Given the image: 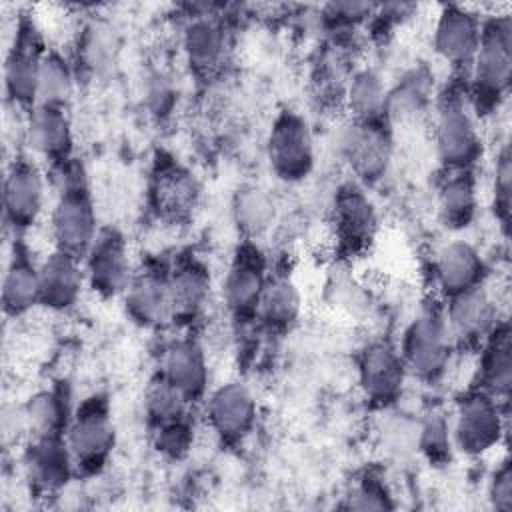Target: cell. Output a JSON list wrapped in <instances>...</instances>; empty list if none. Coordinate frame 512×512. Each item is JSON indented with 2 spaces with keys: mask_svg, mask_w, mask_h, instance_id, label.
I'll use <instances>...</instances> for the list:
<instances>
[{
  "mask_svg": "<svg viewBox=\"0 0 512 512\" xmlns=\"http://www.w3.org/2000/svg\"><path fill=\"white\" fill-rule=\"evenodd\" d=\"M60 174L62 186L50 210V232L54 248L84 260L100 230L96 222L94 198L80 162L74 160Z\"/></svg>",
  "mask_w": 512,
  "mask_h": 512,
  "instance_id": "1",
  "label": "cell"
},
{
  "mask_svg": "<svg viewBox=\"0 0 512 512\" xmlns=\"http://www.w3.org/2000/svg\"><path fill=\"white\" fill-rule=\"evenodd\" d=\"M512 72V22L492 16L482 22L478 48L468 68L470 98L478 114L490 112L506 96Z\"/></svg>",
  "mask_w": 512,
  "mask_h": 512,
  "instance_id": "2",
  "label": "cell"
},
{
  "mask_svg": "<svg viewBox=\"0 0 512 512\" xmlns=\"http://www.w3.org/2000/svg\"><path fill=\"white\" fill-rule=\"evenodd\" d=\"M66 442L76 474L92 476L106 466L116 444V430L106 396L90 394L74 408Z\"/></svg>",
  "mask_w": 512,
  "mask_h": 512,
  "instance_id": "3",
  "label": "cell"
},
{
  "mask_svg": "<svg viewBox=\"0 0 512 512\" xmlns=\"http://www.w3.org/2000/svg\"><path fill=\"white\" fill-rule=\"evenodd\" d=\"M46 50L34 18L20 14L4 58V94L22 112L30 114L38 104V78Z\"/></svg>",
  "mask_w": 512,
  "mask_h": 512,
  "instance_id": "4",
  "label": "cell"
},
{
  "mask_svg": "<svg viewBox=\"0 0 512 512\" xmlns=\"http://www.w3.org/2000/svg\"><path fill=\"white\" fill-rule=\"evenodd\" d=\"M452 348L444 312L428 306L408 324L398 350L408 372L424 382H434L444 374Z\"/></svg>",
  "mask_w": 512,
  "mask_h": 512,
  "instance_id": "5",
  "label": "cell"
},
{
  "mask_svg": "<svg viewBox=\"0 0 512 512\" xmlns=\"http://www.w3.org/2000/svg\"><path fill=\"white\" fill-rule=\"evenodd\" d=\"M46 206V176L38 162L26 154H14L2 184L4 224L12 236H26Z\"/></svg>",
  "mask_w": 512,
  "mask_h": 512,
  "instance_id": "6",
  "label": "cell"
},
{
  "mask_svg": "<svg viewBox=\"0 0 512 512\" xmlns=\"http://www.w3.org/2000/svg\"><path fill=\"white\" fill-rule=\"evenodd\" d=\"M266 154L282 182L306 180L314 168V136L308 120L294 110H282L268 132Z\"/></svg>",
  "mask_w": 512,
  "mask_h": 512,
  "instance_id": "7",
  "label": "cell"
},
{
  "mask_svg": "<svg viewBox=\"0 0 512 512\" xmlns=\"http://www.w3.org/2000/svg\"><path fill=\"white\" fill-rule=\"evenodd\" d=\"M268 276V262L256 240H242L222 282V298L236 324L244 326L256 320Z\"/></svg>",
  "mask_w": 512,
  "mask_h": 512,
  "instance_id": "8",
  "label": "cell"
},
{
  "mask_svg": "<svg viewBox=\"0 0 512 512\" xmlns=\"http://www.w3.org/2000/svg\"><path fill=\"white\" fill-rule=\"evenodd\" d=\"M434 142L444 170H474L482 156V138L474 116L458 94L444 96L438 106Z\"/></svg>",
  "mask_w": 512,
  "mask_h": 512,
  "instance_id": "9",
  "label": "cell"
},
{
  "mask_svg": "<svg viewBox=\"0 0 512 512\" xmlns=\"http://www.w3.org/2000/svg\"><path fill=\"white\" fill-rule=\"evenodd\" d=\"M332 228L336 246L344 256H358L374 242L378 212L358 182H346L336 190Z\"/></svg>",
  "mask_w": 512,
  "mask_h": 512,
  "instance_id": "10",
  "label": "cell"
},
{
  "mask_svg": "<svg viewBox=\"0 0 512 512\" xmlns=\"http://www.w3.org/2000/svg\"><path fill=\"white\" fill-rule=\"evenodd\" d=\"M340 150L362 184L384 178L392 160V138L384 120H352L344 130Z\"/></svg>",
  "mask_w": 512,
  "mask_h": 512,
  "instance_id": "11",
  "label": "cell"
},
{
  "mask_svg": "<svg viewBox=\"0 0 512 512\" xmlns=\"http://www.w3.org/2000/svg\"><path fill=\"white\" fill-rule=\"evenodd\" d=\"M502 432V412L494 396L476 388L460 400L452 428V438L460 452L468 456L484 454L498 444Z\"/></svg>",
  "mask_w": 512,
  "mask_h": 512,
  "instance_id": "12",
  "label": "cell"
},
{
  "mask_svg": "<svg viewBox=\"0 0 512 512\" xmlns=\"http://www.w3.org/2000/svg\"><path fill=\"white\" fill-rule=\"evenodd\" d=\"M86 284L102 298H114L124 294L132 272L128 258V244L120 230L100 228L84 260Z\"/></svg>",
  "mask_w": 512,
  "mask_h": 512,
  "instance_id": "13",
  "label": "cell"
},
{
  "mask_svg": "<svg viewBox=\"0 0 512 512\" xmlns=\"http://www.w3.org/2000/svg\"><path fill=\"white\" fill-rule=\"evenodd\" d=\"M206 418L222 444H240L256 424V400L250 388L240 380L214 388L206 402Z\"/></svg>",
  "mask_w": 512,
  "mask_h": 512,
  "instance_id": "14",
  "label": "cell"
},
{
  "mask_svg": "<svg viewBox=\"0 0 512 512\" xmlns=\"http://www.w3.org/2000/svg\"><path fill=\"white\" fill-rule=\"evenodd\" d=\"M198 196L200 188L194 174L174 158L160 154L150 182V200L154 212L162 220L182 222L190 218L198 206Z\"/></svg>",
  "mask_w": 512,
  "mask_h": 512,
  "instance_id": "15",
  "label": "cell"
},
{
  "mask_svg": "<svg viewBox=\"0 0 512 512\" xmlns=\"http://www.w3.org/2000/svg\"><path fill=\"white\" fill-rule=\"evenodd\" d=\"M406 374L400 350L388 340H374L360 352L358 380L366 398L378 406H390L400 398Z\"/></svg>",
  "mask_w": 512,
  "mask_h": 512,
  "instance_id": "16",
  "label": "cell"
},
{
  "mask_svg": "<svg viewBox=\"0 0 512 512\" xmlns=\"http://www.w3.org/2000/svg\"><path fill=\"white\" fill-rule=\"evenodd\" d=\"M26 142L30 150L52 170L62 172L74 162V132L68 108L38 104L28 114Z\"/></svg>",
  "mask_w": 512,
  "mask_h": 512,
  "instance_id": "17",
  "label": "cell"
},
{
  "mask_svg": "<svg viewBox=\"0 0 512 512\" xmlns=\"http://www.w3.org/2000/svg\"><path fill=\"white\" fill-rule=\"evenodd\" d=\"M480 30L482 22L472 10L460 4H446L434 24V50L446 64L466 76L478 48Z\"/></svg>",
  "mask_w": 512,
  "mask_h": 512,
  "instance_id": "18",
  "label": "cell"
},
{
  "mask_svg": "<svg viewBox=\"0 0 512 512\" xmlns=\"http://www.w3.org/2000/svg\"><path fill=\"white\" fill-rule=\"evenodd\" d=\"M36 306H40V262L26 236H12L2 276V310L8 318H20Z\"/></svg>",
  "mask_w": 512,
  "mask_h": 512,
  "instance_id": "19",
  "label": "cell"
},
{
  "mask_svg": "<svg viewBox=\"0 0 512 512\" xmlns=\"http://www.w3.org/2000/svg\"><path fill=\"white\" fill-rule=\"evenodd\" d=\"M444 318L454 348H472L478 344L482 346L498 322V312L494 300L482 284L448 298Z\"/></svg>",
  "mask_w": 512,
  "mask_h": 512,
  "instance_id": "20",
  "label": "cell"
},
{
  "mask_svg": "<svg viewBox=\"0 0 512 512\" xmlns=\"http://www.w3.org/2000/svg\"><path fill=\"white\" fill-rule=\"evenodd\" d=\"M126 312L146 328L170 322V268L164 264H148L132 274L126 290Z\"/></svg>",
  "mask_w": 512,
  "mask_h": 512,
  "instance_id": "21",
  "label": "cell"
},
{
  "mask_svg": "<svg viewBox=\"0 0 512 512\" xmlns=\"http://www.w3.org/2000/svg\"><path fill=\"white\" fill-rule=\"evenodd\" d=\"M190 404L200 402L208 390V358L204 348L192 336L172 340L162 354L160 372Z\"/></svg>",
  "mask_w": 512,
  "mask_h": 512,
  "instance_id": "22",
  "label": "cell"
},
{
  "mask_svg": "<svg viewBox=\"0 0 512 512\" xmlns=\"http://www.w3.org/2000/svg\"><path fill=\"white\" fill-rule=\"evenodd\" d=\"M182 50L190 70L198 78L210 80L224 68L228 54L224 22L212 14L192 16L182 30Z\"/></svg>",
  "mask_w": 512,
  "mask_h": 512,
  "instance_id": "23",
  "label": "cell"
},
{
  "mask_svg": "<svg viewBox=\"0 0 512 512\" xmlns=\"http://www.w3.org/2000/svg\"><path fill=\"white\" fill-rule=\"evenodd\" d=\"M210 296V272L194 254H182L170 266V322L188 326L202 314Z\"/></svg>",
  "mask_w": 512,
  "mask_h": 512,
  "instance_id": "24",
  "label": "cell"
},
{
  "mask_svg": "<svg viewBox=\"0 0 512 512\" xmlns=\"http://www.w3.org/2000/svg\"><path fill=\"white\" fill-rule=\"evenodd\" d=\"M24 470L32 486L40 492H56L64 488L72 474H76L66 436H30L24 450Z\"/></svg>",
  "mask_w": 512,
  "mask_h": 512,
  "instance_id": "25",
  "label": "cell"
},
{
  "mask_svg": "<svg viewBox=\"0 0 512 512\" xmlns=\"http://www.w3.org/2000/svg\"><path fill=\"white\" fill-rule=\"evenodd\" d=\"M84 282L82 260L54 248L40 262V306L52 312L72 308L82 294Z\"/></svg>",
  "mask_w": 512,
  "mask_h": 512,
  "instance_id": "26",
  "label": "cell"
},
{
  "mask_svg": "<svg viewBox=\"0 0 512 512\" xmlns=\"http://www.w3.org/2000/svg\"><path fill=\"white\" fill-rule=\"evenodd\" d=\"M484 276L486 264L480 252L466 240H454L436 254L434 278L446 298L482 286Z\"/></svg>",
  "mask_w": 512,
  "mask_h": 512,
  "instance_id": "27",
  "label": "cell"
},
{
  "mask_svg": "<svg viewBox=\"0 0 512 512\" xmlns=\"http://www.w3.org/2000/svg\"><path fill=\"white\" fill-rule=\"evenodd\" d=\"M510 386H512L510 328L506 322H496L492 332L482 342L478 388L500 402L508 398Z\"/></svg>",
  "mask_w": 512,
  "mask_h": 512,
  "instance_id": "28",
  "label": "cell"
},
{
  "mask_svg": "<svg viewBox=\"0 0 512 512\" xmlns=\"http://www.w3.org/2000/svg\"><path fill=\"white\" fill-rule=\"evenodd\" d=\"M26 430L30 436L62 434L66 436L74 408L70 404V390L66 382L54 384L52 388L38 390L28 398L22 408Z\"/></svg>",
  "mask_w": 512,
  "mask_h": 512,
  "instance_id": "29",
  "label": "cell"
},
{
  "mask_svg": "<svg viewBox=\"0 0 512 512\" xmlns=\"http://www.w3.org/2000/svg\"><path fill=\"white\" fill-rule=\"evenodd\" d=\"M478 208L474 170H446L438 186V214L446 228L462 230L470 226Z\"/></svg>",
  "mask_w": 512,
  "mask_h": 512,
  "instance_id": "30",
  "label": "cell"
},
{
  "mask_svg": "<svg viewBox=\"0 0 512 512\" xmlns=\"http://www.w3.org/2000/svg\"><path fill=\"white\" fill-rule=\"evenodd\" d=\"M300 292L288 276H268L264 292L260 296L256 320L276 334L290 330L300 316Z\"/></svg>",
  "mask_w": 512,
  "mask_h": 512,
  "instance_id": "31",
  "label": "cell"
},
{
  "mask_svg": "<svg viewBox=\"0 0 512 512\" xmlns=\"http://www.w3.org/2000/svg\"><path fill=\"white\" fill-rule=\"evenodd\" d=\"M344 102L354 120H384L388 92L380 74L370 68L354 72L344 86Z\"/></svg>",
  "mask_w": 512,
  "mask_h": 512,
  "instance_id": "32",
  "label": "cell"
},
{
  "mask_svg": "<svg viewBox=\"0 0 512 512\" xmlns=\"http://www.w3.org/2000/svg\"><path fill=\"white\" fill-rule=\"evenodd\" d=\"M232 216L244 240H256L276 220V204L260 186H244L232 202Z\"/></svg>",
  "mask_w": 512,
  "mask_h": 512,
  "instance_id": "33",
  "label": "cell"
},
{
  "mask_svg": "<svg viewBox=\"0 0 512 512\" xmlns=\"http://www.w3.org/2000/svg\"><path fill=\"white\" fill-rule=\"evenodd\" d=\"M190 406L192 404L160 374L150 380L144 394V414L152 432L168 424L186 420Z\"/></svg>",
  "mask_w": 512,
  "mask_h": 512,
  "instance_id": "34",
  "label": "cell"
},
{
  "mask_svg": "<svg viewBox=\"0 0 512 512\" xmlns=\"http://www.w3.org/2000/svg\"><path fill=\"white\" fill-rule=\"evenodd\" d=\"M74 94V72L62 52L48 48L38 78V104L68 108ZM36 104V106H38Z\"/></svg>",
  "mask_w": 512,
  "mask_h": 512,
  "instance_id": "35",
  "label": "cell"
},
{
  "mask_svg": "<svg viewBox=\"0 0 512 512\" xmlns=\"http://www.w3.org/2000/svg\"><path fill=\"white\" fill-rule=\"evenodd\" d=\"M346 498H348L346 508H354V510H384L394 506L390 502V494L376 478L362 480Z\"/></svg>",
  "mask_w": 512,
  "mask_h": 512,
  "instance_id": "36",
  "label": "cell"
},
{
  "mask_svg": "<svg viewBox=\"0 0 512 512\" xmlns=\"http://www.w3.org/2000/svg\"><path fill=\"white\" fill-rule=\"evenodd\" d=\"M450 434L448 426L440 416H430L420 428V450L430 460H440L448 454Z\"/></svg>",
  "mask_w": 512,
  "mask_h": 512,
  "instance_id": "37",
  "label": "cell"
},
{
  "mask_svg": "<svg viewBox=\"0 0 512 512\" xmlns=\"http://www.w3.org/2000/svg\"><path fill=\"white\" fill-rule=\"evenodd\" d=\"M510 154L504 150L498 158L496 166V182H494V212L500 218L502 226L508 228L510 216Z\"/></svg>",
  "mask_w": 512,
  "mask_h": 512,
  "instance_id": "38",
  "label": "cell"
},
{
  "mask_svg": "<svg viewBox=\"0 0 512 512\" xmlns=\"http://www.w3.org/2000/svg\"><path fill=\"white\" fill-rule=\"evenodd\" d=\"M490 500L500 510L512 508V470L508 462H504L492 476Z\"/></svg>",
  "mask_w": 512,
  "mask_h": 512,
  "instance_id": "39",
  "label": "cell"
}]
</instances>
